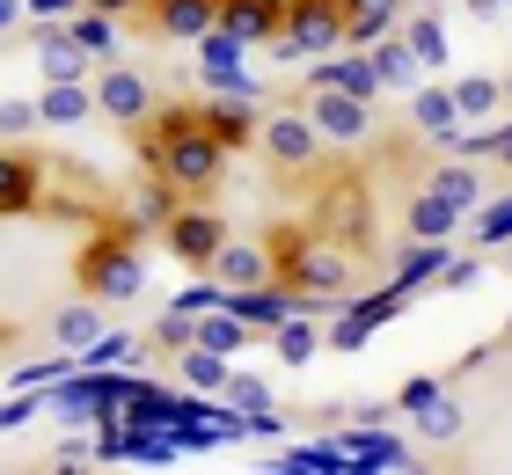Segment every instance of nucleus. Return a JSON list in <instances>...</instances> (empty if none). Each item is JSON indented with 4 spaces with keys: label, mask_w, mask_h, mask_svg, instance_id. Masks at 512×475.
Segmentation results:
<instances>
[{
    "label": "nucleus",
    "mask_w": 512,
    "mask_h": 475,
    "mask_svg": "<svg viewBox=\"0 0 512 475\" xmlns=\"http://www.w3.org/2000/svg\"><path fill=\"white\" fill-rule=\"evenodd\" d=\"M147 22H154V37L198 44V37L220 22V0H147Z\"/></svg>",
    "instance_id": "obj_12"
},
{
    "label": "nucleus",
    "mask_w": 512,
    "mask_h": 475,
    "mask_svg": "<svg viewBox=\"0 0 512 475\" xmlns=\"http://www.w3.org/2000/svg\"><path fill=\"white\" fill-rule=\"evenodd\" d=\"M410 125L425 132V139H454V132H461L454 88H432V81H417V88H410Z\"/></svg>",
    "instance_id": "obj_20"
},
{
    "label": "nucleus",
    "mask_w": 512,
    "mask_h": 475,
    "mask_svg": "<svg viewBox=\"0 0 512 475\" xmlns=\"http://www.w3.org/2000/svg\"><path fill=\"white\" fill-rule=\"evenodd\" d=\"M37 117L74 132V125L96 117V88H88V81H44V88H37Z\"/></svg>",
    "instance_id": "obj_16"
},
{
    "label": "nucleus",
    "mask_w": 512,
    "mask_h": 475,
    "mask_svg": "<svg viewBox=\"0 0 512 475\" xmlns=\"http://www.w3.org/2000/svg\"><path fill=\"white\" fill-rule=\"evenodd\" d=\"M432 190L461 212V220H469V212L483 205V176L469 169V161H439V169H432Z\"/></svg>",
    "instance_id": "obj_23"
},
{
    "label": "nucleus",
    "mask_w": 512,
    "mask_h": 475,
    "mask_svg": "<svg viewBox=\"0 0 512 475\" xmlns=\"http://www.w3.org/2000/svg\"><path fill=\"white\" fill-rule=\"evenodd\" d=\"M88 88H96V117H103V125H132V132H139V125L161 110V103H154V81L139 74V66H125V59H103Z\"/></svg>",
    "instance_id": "obj_4"
},
{
    "label": "nucleus",
    "mask_w": 512,
    "mask_h": 475,
    "mask_svg": "<svg viewBox=\"0 0 512 475\" xmlns=\"http://www.w3.org/2000/svg\"><path fill=\"white\" fill-rule=\"evenodd\" d=\"M220 395H227V402H242L256 424H264V410H271V388H264V380H249V373H227V388H220Z\"/></svg>",
    "instance_id": "obj_31"
},
{
    "label": "nucleus",
    "mask_w": 512,
    "mask_h": 475,
    "mask_svg": "<svg viewBox=\"0 0 512 475\" xmlns=\"http://www.w3.org/2000/svg\"><path fill=\"white\" fill-rule=\"evenodd\" d=\"M242 52H249V44H242V37H227L220 22L198 37V59H205V66H242Z\"/></svg>",
    "instance_id": "obj_33"
},
{
    "label": "nucleus",
    "mask_w": 512,
    "mask_h": 475,
    "mask_svg": "<svg viewBox=\"0 0 512 475\" xmlns=\"http://www.w3.org/2000/svg\"><path fill=\"white\" fill-rule=\"evenodd\" d=\"M308 88H344V95H359V103H374L381 110V66L374 59H330V66H315L308 74Z\"/></svg>",
    "instance_id": "obj_18"
},
{
    "label": "nucleus",
    "mask_w": 512,
    "mask_h": 475,
    "mask_svg": "<svg viewBox=\"0 0 512 475\" xmlns=\"http://www.w3.org/2000/svg\"><path fill=\"white\" fill-rule=\"evenodd\" d=\"M220 30L242 37L249 52H256V44H278V30H286V0H220Z\"/></svg>",
    "instance_id": "obj_10"
},
{
    "label": "nucleus",
    "mask_w": 512,
    "mask_h": 475,
    "mask_svg": "<svg viewBox=\"0 0 512 475\" xmlns=\"http://www.w3.org/2000/svg\"><path fill=\"white\" fill-rule=\"evenodd\" d=\"M37 125H44V117H37V95H30V103H22V95L0 103V139H30Z\"/></svg>",
    "instance_id": "obj_32"
},
{
    "label": "nucleus",
    "mask_w": 512,
    "mask_h": 475,
    "mask_svg": "<svg viewBox=\"0 0 512 475\" xmlns=\"http://www.w3.org/2000/svg\"><path fill=\"white\" fill-rule=\"evenodd\" d=\"M8 337H15V329H8V322H0V344H8Z\"/></svg>",
    "instance_id": "obj_39"
},
{
    "label": "nucleus",
    "mask_w": 512,
    "mask_h": 475,
    "mask_svg": "<svg viewBox=\"0 0 512 475\" xmlns=\"http://www.w3.org/2000/svg\"><path fill=\"white\" fill-rule=\"evenodd\" d=\"M169 249H176V264L183 271H213V256H220V242H227V220L213 205H198V198H183L176 212H169Z\"/></svg>",
    "instance_id": "obj_6"
},
{
    "label": "nucleus",
    "mask_w": 512,
    "mask_h": 475,
    "mask_svg": "<svg viewBox=\"0 0 512 475\" xmlns=\"http://www.w3.org/2000/svg\"><path fill=\"white\" fill-rule=\"evenodd\" d=\"M344 44V8L337 0H286V30H278V52L286 59H322Z\"/></svg>",
    "instance_id": "obj_5"
},
{
    "label": "nucleus",
    "mask_w": 512,
    "mask_h": 475,
    "mask_svg": "<svg viewBox=\"0 0 512 475\" xmlns=\"http://www.w3.org/2000/svg\"><path fill=\"white\" fill-rule=\"evenodd\" d=\"M454 227H461V212H454L447 198H439L432 183L403 205V234H410V242H454Z\"/></svg>",
    "instance_id": "obj_17"
},
{
    "label": "nucleus",
    "mask_w": 512,
    "mask_h": 475,
    "mask_svg": "<svg viewBox=\"0 0 512 475\" xmlns=\"http://www.w3.org/2000/svg\"><path fill=\"white\" fill-rule=\"evenodd\" d=\"M161 117V132L154 139H139V154L154 161V176H169L183 198H213L220 190V169H227V147L213 132H205V117L198 103H183V110H154Z\"/></svg>",
    "instance_id": "obj_1"
},
{
    "label": "nucleus",
    "mask_w": 512,
    "mask_h": 475,
    "mask_svg": "<svg viewBox=\"0 0 512 475\" xmlns=\"http://www.w3.org/2000/svg\"><path fill=\"white\" fill-rule=\"evenodd\" d=\"M476 242H483V249L512 242V190H505V198H483V205H476Z\"/></svg>",
    "instance_id": "obj_30"
},
{
    "label": "nucleus",
    "mask_w": 512,
    "mask_h": 475,
    "mask_svg": "<svg viewBox=\"0 0 512 475\" xmlns=\"http://www.w3.org/2000/svg\"><path fill=\"white\" fill-rule=\"evenodd\" d=\"M308 117H315L322 139H337V147L374 139V103H359V95H344V88H308Z\"/></svg>",
    "instance_id": "obj_8"
},
{
    "label": "nucleus",
    "mask_w": 512,
    "mask_h": 475,
    "mask_svg": "<svg viewBox=\"0 0 512 475\" xmlns=\"http://www.w3.org/2000/svg\"><path fill=\"white\" fill-rule=\"evenodd\" d=\"M213 278H220V293H256V285H278V256H271L264 242L227 234L220 256H213Z\"/></svg>",
    "instance_id": "obj_9"
},
{
    "label": "nucleus",
    "mask_w": 512,
    "mask_h": 475,
    "mask_svg": "<svg viewBox=\"0 0 512 475\" xmlns=\"http://www.w3.org/2000/svg\"><path fill=\"white\" fill-rule=\"evenodd\" d=\"M30 44L44 52V81H88V59L74 37H66V22H30Z\"/></svg>",
    "instance_id": "obj_13"
},
{
    "label": "nucleus",
    "mask_w": 512,
    "mask_h": 475,
    "mask_svg": "<svg viewBox=\"0 0 512 475\" xmlns=\"http://www.w3.org/2000/svg\"><path fill=\"white\" fill-rule=\"evenodd\" d=\"M198 117H205V132H213L227 154L256 139V103L249 95H213V103H198Z\"/></svg>",
    "instance_id": "obj_15"
},
{
    "label": "nucleus",
    "mask_w": 512,
    "mask_h": 475,
    "mask_svg": "<svg viewBox=\"0 0 512 475\" xmlns=\"http://www.w3.org/2000/svg\"><path fill=\"white\" fill-rule=\"evenodd\" d=\"M395 30H403V44L417 52V66H439V59H447V30H439L425 8H403V22H395Z\"/></svg>",
    "instance_id": "obj_25"
},
{
    "label": "nucleus",
    "mask_w": 512,
    "mask_h": 475,
    "mask_svg": "<svg viewBox=\"0 0 512 475\" xmlns=\"http://www.w3.org/2000/svg\"><path fill=\"white\" fill-rule=\"evenodd\" d=\"M74 285L88 300H139L147 293V256H139V242L132 234H96L81 256H74Z\"/></svg>",
    "instance_id": "obj_2"
},
{
    "label": "nucleus",
    "mask_w": 512,
    "mask_h": 475,
    "mask_svg": "<svg viewBox=\"0 0 512 475\" xmlns=\"http://www.w3.org/2000/svg\"><path fill=\"white\" fill-rule=\"evenodd\" d=\"M322 147H330V139L315 132L308 110H264L256 117V154H264L271 176H308L322 161Z\"/></svg>",
    "instance_id": "obj_3"
},
{
    "label": "nucleus",
    "mask_w": 512,
    "mask_h": 475,
    "mask_svg": "<svg viewBox=\"0 0 512 475\" xmlns=\"http://www.w3.org/2000/svg\"><path fill=\"white\" fill-rule=\"evenodd\" d=\"M30 410H37V402H30V395H22V402H8V410H0V424H22V417H30Z\"/></svg>",
    "instance_id": "obj_37"
},
{
    "label": "nucleus",
    "mask_w": 512,
    "mask_h": 475,
    "mask_svg": "<svg viewBox=\"0 0 512 475\" xmlns=\"http://www.w3.org/2000/svg\"><path fill=\"white\" fill-rule=\"evenodd\" d=\"M81 8H96V15H132V8H147V0H81Z\"/></svg>",
    "instance_id": "obj_35"
},
{
    "label": "nucleus",
    "mask_w": 512,
    "mask_h": 475,
    "mask_svg": "<svg viewBox=\"0 0 512 475\" xmlns=\"http://www.w3.org/2000/svg\"><path fill=\"white\" fill-rule=\"evenodd\" d=\"M22 22H30V15H22V0H0V37L22 30Z\"/></svg>",
    "instance_id": "obj_36"
},
{
    "label": "nucleus",
    "mask_w": 512,
    "mask_h": 475,
    "mask_svg": "<svg viewBox=\"0 0 512 475\" xmlns=\"http://www.w3.org/2000/svg\"><path fill=\"white\" fill-rule=\"evenodd\" d=\"M249 337H256V329H249L242 315H227V307L213 315V307H205V315H198V337H191V344H205V351H220V359H227V351H242Z\"/></svg>",
    "instance_id": "obj_26"
},
{
    "label": "nucleus",
    "mask_w": 512,
    "mask_h": 475,
    "mask_svg": "<svg viewBox=\"0 0 512 475\" xmlns=\"http://www.w3.org/2000/svg\"><path fill=\"white\" fill-rule=\"evenodd\" d=\"M183 388H198V395H220L227 388V359L220 351H205V344H183Z\"/></svg>",
    "instance_id": "obj_28"
},
{
    "label": "nucleus",
    "mask_w": 512,
    "mask_h": 475,
    "mask_svg": "<svg viewBox=\"0 0 512 475\" xmlns=\"http://www.w3.org/2000/svg\"><path fill=\"white\" fill-rule=\"evenodd\" d=\"M74 8H81V0H22V15H30V22H66Z\"/></svg>",
    "instance_id": "obj_34"
},
{
    "label": "nucleus",
    "mask_w": 512,
    "mask_h": 475,
    "mask_svg": "<svg viewBox=\"0 0 512 475\" xmlns=\"http://www.w3.org/2000/svg\"><path fill=\"white\" fill-rule=\"evenodd\" d=\"M271 344H278V359H286V366H308L315 359V315H308V307H300V315H286V322H278L271 329Z\"/></svg>",
    "instance_id": "obj_27"
},
{
    "label": "nucleus",
    "mask_w": 512,
    "mask_h": 475,
    "mask_svg": "<svg viewBox=\"0 0 512 475\" xmlns=\"http://www.w3.org/2000/svg\"><path fill=\"white\" fill-rule=\"evenodd\" d=\"M374 66H381L388 88H417V81H425V66H417V52L403 44V30H388V37L374 44Z\"/></svg>",
    "instance_id": "obj_24"
},
{
    "label": "nucleus",
    "mask_w": 512,
    "mask_h": 475,
    "mask_svg": "<svg viewBox=\"0 0 512 475\" xmlns=\"http://www.w3.org/2000/svg\"><path fill=\"white\" fill-rule=\"evenodd\" d=\"M103 329H110V322H103V300H88V293H81V300L52 307V322H44V337H52V351H74V359H81V351L96 344Z\"/></svg>",
    "instance_id": "obj_11"
},
{
    "label": "nucleus",
    "mask_w": 512,
    "mask_h": 475,
    "mask_svg": "<svg viewBox=\"0 0 512 475\" xmlns=\"http://www.w3.org/2000/svg\"><path fill=\"white\" fill-rule=\"evenodd\" d=\"M176 205H183V190H176L169 176H154V183L132 198V220H139V227H169V212H176Z\"/></svg>",
    "instance_id": "obj_29"
},
{
    "label": "nucleus",
    "mask_w": 512,
    "mask_h": 475,
    "mask_svg": "<svg viewBox=\"0 0 512 475\" xmlns=\"http://www.w3.org/2000/svg\"><path fill=\"white\" fill-rule=\"evenodd\" d=\"M469 8H476V15H491V8H512V0H469Z\"/></svg>",
    "instance_id": "obj_38"
},
{
    "label": "nucleus",
    "mask_w": 512,
    "mask_h": 475,
    "mask_svg": "<svg viewBox=\"0 0 512 475\" xmlns=\"http://www.w3.org/2000/svg\"><path fill=\"white\" fill-rule=\"evenodd\" d=\"M410 424H417V439H425V446H454L461 432H469V410L439 388V395H425V402L410 410Z\"/></svg>",
    "instance_id": "obj_19"
},
{
    "label": "nucleus",
    "mask_w": 512,
    "mask_h": 475,
    "mask_svg": "<svg viewBox=\"0 0 512 475\" xmlns=\"http://www.w3.org/2000/svg\"><path fill=\"white\" fill-rule=\"evenodd\" d=\"M454 110H461V125H491L505 110V81L498 74H461L454 81Z\"/></svg>",
    "instance_id": "obj_21"
},
{
    "label": "nucleus",
    "mask_w": 512,
    "mask_h": 475,
    "mask_svg": "<svg viewBox=\"0 0 512 475\" xmlns=\"http://www.w3.org/2000/svg\"><path fill=\"white\" fill-rule=\"evenodd\" d=\"M44 161L22 147V139H0V220H15V212H37L44 205Z\"/></svg>",
    "instance_id": "obj_7"
},
{
    "label": "nucleus",
    "mask_w": 512,
    "mask_h": 475,
    "mask_svg": "<svg viewBox=\"0 0 512 475\" xmlns=\"http://www.w3.org/2000/svg\"><path fill=\"white\" fill-rule=\"evenodd\" d=\"M344 8V44H359V52H374V44L403 22V8L410 0H337Z\"/></svg>",
    "instance_id": "obj_14"
},
{
    "label": "nucleus",
    "mask_w": 512,
    "mask_h": 475,
    "mask_svg": "<svg viewBox=\"0 0 512 475\" xmlns=\"http://www.w3.org/2000/svg\"><path fill=\"white\" fill-rule=\"evenodd\" d=\"M66 37H74L81 44V52L88 59H118V15H96V8H74V15H66Z\"/></svg>",
    "instance_id": "obj_22"
}]
</instances>
